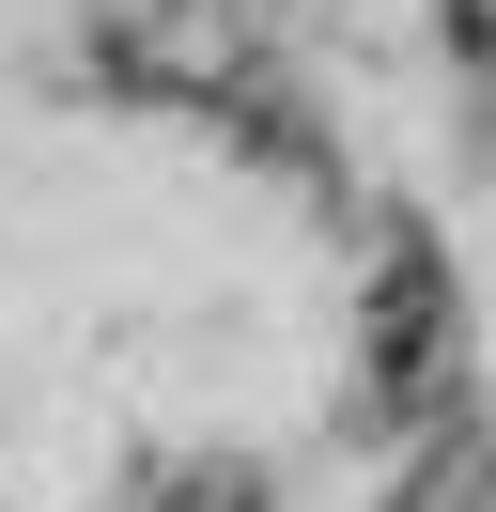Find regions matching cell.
<instances>
[{
	"label": "cell",
	"mask_w": 496,
	"mask_h": 512,
	"mask_svg": "<svg viewBox=\"0 0 496 512\" xmlns=\"http://www.w3.org/2000/svg\"><path fill=\"white\" fill-rule=\"evenodd\" d=\"M93 63H109L140 109H202V125L264 140V156H310L295 94H279V63L248 47L233 0H93Z\"/></svg>",
	"instance_id": "6da1fadb"
},
{
	"label": "cell",
	"mask_w": 496,
	"mask_h": 512,
	"mask_svg": "<svg viewBox=\"0 0 496 512\" xmlns=\"http://www.w3.org/2000/svg\"><path fill=\"white\" fill-rule=\"evenodd\" d=\"M450 404H465V280L419 218H388L357 264V419L372 435H434Z\"/></svg>",
	"instance_id": "7a4b0ae2"
},
{
	"label": "cell",
	"mask_w": 496,
	"mask_h": 512,
	"mask_svg": "<svg viewBox=\"0 0 496 512\" xmlns=\"http://www.w3.org/2000/svg\"><path fill=\"white\" fill-rule=\"evenodd\" d=\"M388 512H496V435L481 419H434V435H403V481H388Z\"/></svg>",
	"instance_id": "3957f363"
},
{
	"label": "cell",
	"mask_w": 496,
	"mask_h": 512,
	"mask_svg": "<svg viewBox=\"0 0 496 512\" xmlns=\"http://www.w3.org/2000/svg\"><path fill=\"white\" fill-rule=\"evenodd\" d=\"M140 512H264V466H233V450H186V466L140 481Z\"/></svg>",
	"instance_id": "277c9868"
},
{
	"label": "cell",
	"mask_w": 496,
	"mask_h": 512,
	"mask_svg": "<svg viewBox=\"0 0 496 512\" xmlns=\"http://www.w3.org/2000/svg\"><path fill=\"white\" fill-rule=\"evenodd\" d=\"M450 63H465V94H481V140H496V0H450Z\"/></svg>",
	"instance_id": "5b68a950"
}]
</instances>
